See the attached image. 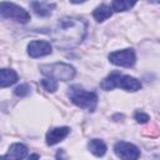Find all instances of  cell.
Masks as SVG:
<instances>
[{
  "instance_id": "3",
  "label": "cell",
  "mask_w": 160,
  "mask_h": 160,
  "mask_svg": "<svg viewBox=\"0 0 160 160\" xmlns=\"http://www.w3.org/2000/svg\"><path fill=\"white\" fill-rule=\"evenodd\" d=\"M68 96L72 104L88 111H94L98 105V95L94 91H86L79 85H71L68 89Z\"/></svg>"
},
{
  "instance_id": "11",
  "label": "cell",
  "mask_w": 160,
  "mask_h": 160,
  "mask_svg": "<svg viewBox=\"0 0 160 160\" xmlns=\"http://www.w3.org/2000/svg\"><path fill=\"white\" fill-rule=\"evenodd\" d=\"M18 81V74L12 69H0V88H8Z\"/></svg>"
},
{
  "instance_id": "15",
  "label": "cell",
  "mask_w": 160,
  "mask_h": 160,
  "mask_svg": "<svg viewBox=\"0 0 160 160\" xmlns=\"http://www.w3.org/2000/svg\"><path fill=\"white\" fill-rule=\"evenodd\" d=\"M136 2H138V0H112V2H111V10H114L116 12L128 11Z\"/></svg>"
},
{
  "instance_id": "1",
  "label": "cell",
  "mask_w": 160,
  "mask_h": 160,
  "mask_svg": "<svg viewBox=\"0 0 160 160\" xmlns=\"http://www.w3.org/2000/svg\"><path fill=\"white\" fill-rule=\"evenodd\" d=\"M88 30V22L79 16H65L58 20L50 35L55 46L60 50H71L82 42Z\"/></svg>"
},
{
  "instance_id": "19",
  "label": "cell",
  "mask_w": 160,
  "mask_h": 160,
  "mask_svg": "<svg viewBox=\"0 0 160 160\" xmlns=\"http://www.w3.org/2000/svg\"><path fill=\"white\" fill-rule=\"evenodd\" d=\"M72 4H81V2H85L86 0H70Z\"/></svg>"
},
{
  "instance_id": "20",
  "label": "cell",
  "mask_w": 160,
  "mask_h": 160,
  "mask_svg": "<svg viewBox=\"0 0 160 160\" xmlns=\"http://www.w3.org/2000/svg\"><path fill=\"white\" fill-rule=\"evenodd\" d=\"M149 1H151V2H155V4H158V2H159V0H149Z\"/></svg>"
},
{
  "instance_id": "5",
  "label": "cell",
  "mask_w": 160,
  "mask_h": 160,
  "mask_svg": "<svg viewBox=\"0 0 160 160\" xmlns=\"http://www.w3.org/2000/svg\"><path fill=\"white\" fill-rule=\"evenodd\" d=\"M0 16L20 24H26L30 20V14L24 8L9 1L0 2Z\"/></svg>"
},
{
  "instance_id": "14",
  "label": "cell",
  "mask_w": 160,
  "mask_h": 160,
  "mask_svg": "<svg viewBox=\"0 0 160 160\" xmlns=\"http://www.w3.org/2000/svg\"><path fill=\"white\" fill-rule=\"evenodd\" d=\"M88 148L91 151V154H94L95 156H104L105 152H106V145L100 139H92V140H90L89 144H88Z\"/></svg>"
},
{
  "instance_id": "4",
  "label": "cell",
  "mask_w": 160,
  "mask_h": 160,
  "mask_svg": "<svg viewBox=\"0 0 160 160\" xmlns=\"http://www.w3.org/2000/svg\"><path fill=\"white\" fill-rule=\"evenodd\" d=\"M41 74L48 78H52L56 81H69L75 76V68L70 64L65 62H54V64H45L40 66Z\"/></svg>"
},
{
  "instance_id": "18",
  "label": "cell",
  "mask_w": 160,
  "mask_h": 160,
  "mask_svg": "<svg viewBox=\"0 0 160 160\" xmlns=\"http://www.w3.org/2000/svg\"><path fill=\"white\" fill-rule=\"evenodd\" d=\"M134 118H135V120L139 124H145V122L149 121V115L145 114V112H142V111H136L135 115H134Z\"/></svg>"
},
{
  "instance_id": "17",
  "label": "cell",
  "mask_w": 160,
  "mask_h": 160,
  "mask_svg": "<svg viewBox=\"0 0 160 160\" xmlns=\"http://www.w3.org/2000/svg\"><path fill=\"white\" fill-rule=\"evenodd\" d=\"M29 92H30V88H29L28 84H21L19 86H16L15 90H14V94L16 96H20V98H24V96L29 95Z\"/></svg>"
},
{
  "instance_id": "16",
  "label": "cell",
  "mask_w": 160,
  "mask_h": 160,
  "mask_svg": "<svg viewBox=\"0 0 160 160\" xmlns=\"http://www.w3.org/2000/svg\"><path fill=\"white\" fill-rule=\"evenodd\" d=\"M41 85L48 92H55L58 90V81L55 79H52V78H48L46 76L45 79L41 80Z\"/></svg>"
},
{
  "instance_id": "2",
  "label": "cell",
  "mask_w": 160,
  "mask_h": 160,
  "mask_svg": "<svg viewBox=\"0 0 160 160\" xmlns=\"http://www.w3.org/2000/svg\"><path fill=\"white\" fill-rule=\"evenodd\" d=\"M100 88L106 91L112 90L114 88H121L125 91L134 92L141 89V82L130 75H124L118 71H114L100 82Z\"/></svg>"
},
{
  "instance_id": "12",
  "label": "cell",
  "mask_w": 160,
  "mask_h": 160,
  "mask_svg": "<svg viewBox=\"0 0 160 160\" xmlns=\"http://www.w3.org/2000/svg\"><path fill=\"white\" fill-rule=\"evenodd\" d=\"M32 11L35 12V15L38 16H49L52 10L55 9V4H48V2H42V1H32L30 4Z\"/></svg>"
},
{
  "instance_id": "10",
  "label": "cell",
  "mask_w": 160,
  "mask_h": 160,
  "mask_svg": "<svg viewBox=\"0 0 160 160\" xmlns=\"http://www.w3.org/2000/svg\"><path fill=\"white\" fill-rule=\"evenodd\" d=\"M1 158H10V159H25L28 158V148L21 144V142H15V144H11L9 150H8V154L1 156Z\"/></svg>"
},
{
  "instance_id": "8",
  "label": "cell",
  "mask_w": 160,
  "mask_h": 160,
  "mask_svg": "<svg viewBox=\"0 0 160 160\" xmlns=\"http://www.w3.org/2000/svg\"><path fill=\"white\" fill-rule=\"evenodd\" d=\"M51 45L45 40H34L28 45V54L31 58H40L51 54Z\"/></svg>"
},
{
  "instance_id": "6",
  "label": "cell",
  "mask_w": 160,
  "mask_h": 160,
  "mask_svg": "<svg viewBox=\"0 0 160 160\" xmlns=\"http://www.w3.org/2000/svg\"><path fill=\"white\" fill-rule=\"evenodd\" d=\"M109 60L111 64H114L116 66L131 68L136 61V56H135V51L132 49H124V50L110 52Z\"/></svg>"
},
{
  "instance_id": "13",
  "label": "cell",
  "mask_w": 160,
  "mask_h": 160,
  "mask_svg": "<svg viewBox=\"0 0 160 160\" xmlns=\"http://www.w3.org/2000/svg\"><path fill=\"white\" fill-rule=\"evenodd\" d=\"M112 15V11H111V8L108 6V5H99L98 8H95V10L92 11V16L94 19L98 21V22H102L105 21L106 19H109L110 16Z\"/></svg>"
},
{
  "instance_id": "7",
  "label": "cell",
  "mask_w": 160,
  "mask_h": 160,
  "mask_svg": "<svg viewBox=\"0 0 160 160\" xmlns=\"http://www.w3.org/2000/svg\"><path fill=\"white\" fill-rule=\"evenodd\" d=\"M114 152L118 158L124 160H135L140 158V150L136 145L126 142V141H119L114 145Z\"/></svg>"
},
{
  "instance_id": "9",
  "label": "cell",
  "mask_w": 160,
  "mask_h": 160,
  "mask_svg": "<svg viewBox=\"0 0 160 160\" xmlns=\"http://www.w3.org/2000/svg\"><path fill=\"white\" fill-rule=\"evenodd\" d=\"M69 132H70V129H69L68 126L54 128V129L49 130L48 134H46V138H45L46 144L50 145V146H52V145L60 142L61 140H64V139L69 135Z\"/></svg>"
}]
</instances>
